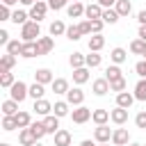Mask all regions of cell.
Here are the masks:
<instances>
[{"label":"cell","mask_w":146,"mask_h":146,"mask_svg":"<svg viewBox=\"0 0 146 146\" xmlns=\"http://www.w3.org/2000/svg\"><path fill=\"white\" fill-rule=\"evenodd\" d=\"M71 2H82V0H71Z\"/></svg>","instance_id":"e7e4bbea"},{"label":"cell","mask_w":146,"mask_h":146,"mask_svg":"<svg viewBox=\"0 0 146 146\" xmlns=\"http://www.w3.org/2000/svg\"><path fill=\"white\" fill-rule=\"evenodd\" d=\"M135 125L139 130H146V112H137L135 114Z\"/></svg>","instance_id":"c3c4849f"},{"label":"cell","mask_w":146,"mask_h":146,"mask_svg":"<svg viewBox=\"0 0 146 146\" xmlns=\"http://www.w3.org/2000/svg\"><path fill=\"white\" fill-rule=\"evenodd\" d=\"M125 59H128V50H125V48L116 46V48L110 50V62H112V64H119V66H121Z\"/></svg>","instance_id":"d6986e66"},{"label":"cell","mask_w":146,"mask_h":146,"mask_svg":"<svg viewBox=\"0 0 146 146\" xmlns=\"http://www.w3.org/2000/svg\"><path fill=\"white\" fill-rule=\"evenodd\" d=\"M21 50H23V39H11L7 46H5V52H11V55H21Z\"/></svg>","instance_id":"8d00e7d4"},{"label":"cell","mask_w":146,"mask_h":146,"mask_svg":"<svg viewBox=\"0 0 146 146\" xmlns=\"http://www.w3.org/2000/svg\"><path fill=\"white\" fill-rule=\"evenodd\" d=\"M43 94H46V84H41V82H32V84H30V98H32V100L43 98Z\"/></svg>","instance_id":"d590c367"},{"label":"cell","mask_w":146,"mask_h":146,"mask_svg":"<svg viewBox=\"0 0 146 146\" xmlns=\"http://www.w3.org/2000/svg\"><path fill=\"white\" fill-rule=\"evenodd\" d=\"M52 114L59 116V119L71 116V103H68L66 98H64V100H55V105H52Z\"/></svg>","instance_id":"4fadbf2b"},{"label":"cell","mask_w":146,"mask_h":146,"mask_svg":"<svg viewBox=\"0 0 146 146\" xmlns=\"http://www.w3.org/2000/svg\"><path fill=\"white\" fill-rule=\"evenodd\" d=\"M110 121H112L114 125H125V123H128V110L116 105L114 110H110Z\"/></svg>","instance_id":"9c48e42d"},{"label":"cell","mask_w":146,"mask_h":146,"mask_svg":"<svg viewBox=\"0 0 146 146\" xmlns=\"http://www.w3.org/2000/svg\"><path fill=\"white\" fill-rule=\"evenodd\" d=\"M137 23H139V25H146V9L137 11Z\"/></svg>","instance_id":"f5cc1de1"},{"label":"cell","mask_w":146,"mask_h":146,"mask_svg":"<svg viewBox=\"0 0 146 146\" xmlns=\"http://www.w3.org/2000/svg\"><path fill=\"white\" fill-rule=\"evenodd\" d=\"M18 105H21L18 100H14V98H7V100L2 103V107H0V110H2V114H7V116H14V114H18Z\"/></svg>","instance_id":"83f0119b"},{"label":"cell","mask_w":146,"mask_h":146,"mask_svg":"<svg viewBox=\"0 0 146 146\" xmlns=\"http://www.w3.org/2000/svg\"><path fill=\"white\" fill-rule=\"evenodd\" d=\"M135 100H137V98H135V94H132V91H119V94H116V105H119V107L130 110Z\"/></svg>","instance_id":"e0dca14e"},{"label":"cell","mask_w":146,"mask_h":146,"mask_svg":"<svg viewBox=\"0 0 146 146\" xmlns=\"http://www.w3.org/2000/svg\"><path fill=\"white\" fill-rule=\"evenodd\" d=\"M66 100L71 103V107H78V105H84V91H82V87H71L68 91H66Z\"/></svg>","instance_id":"5b68a950"},{"label":"cell","mask_w":146,"mask_h":146,"mask_svg":"<svg viewBox=\"0 0 146 146\" xmlns=\"http://www.w3.org/2000/svg\"><path fill=\"white\" fill-rule=\"evenodd\" d=\"M78 25H80V32H82V36H89V34H91V21H89V18L80 21Z\"/></svg>","instance_id":"681fc988"},{"label":"cell","mask_w":146,"mask_h":146,"mask_svg":"<svg viewBox=\"0 0 146 146\" xmlns=\"http://www.w3.org/2000/svg\"><path fill=\"white\" fill-rule=\"evenodd\" d=\"M41 36V25L36 21H27L25 25H21V39L23 41H36Z\"/></svg>","instance_id":"6da1fadb"},{"label":"cell","mask_w":146,"mask_h":146,"mask_svg":"<svg viewBox=\"0 0 146 146\" xmlns=\"http://www.w3.org/2000/svg\"><path fill=\"white\" fill-rule=\"evenodd\" d=\"M9 41H11V39H9V32L2 27V30H0V46H7Z\"/></svg>","instance_id":"816d5d0a"},{"label":"cell","mask_w":146,"mask_h":146,"mask_svg":"<svg viewBox=\"0 0 146 146\" xmlns=\"http://www.w3.org/2000/svg\"><path fill=\"white\" fill-rule=\"evenodd\" d=\"M11 14H14V9H11V7L0 5V21H2V23H5V21H11Z\"/></svg>","instance_id":"bcb514c9"},{"label":"cell","mask_w":146,"mask_h":146,"mask_svg":"<svg viewBox=\"0 0 146 146\" xmlns=\"http://www.w3.org/2000/svg\"><path fill=\"white\" fill-rule=\"evenodd\" d=\"M125 89H128V80L125 78H119V80H112L110 82V91H116L119 94V91H125Z\"/></svg>","instance_id":"ee69618b"},{"label":"cell","mask_w":146,"mask_h":146,"mask_svg":"<svg viewBox=\"0 0 146 146\" xmlns=\"http://www.w3.org/2000/svg\"><path fill=\"white\" fill-rule=\"evenodd\" d=\"M71 5V0H48V7L52 11H59V9H66Z\"/></svg>","instance_id":"f6af8a7d"},{"label":"cell","mask_w":146,"mask_h":146,"mask_svg":"<svg viewBox=\"0 0 146 146\" xmlns=\"http://www.w3.org/2000/svg\"><path fill=\"white\" fill-rule=\"evenodd\" d=\"M112 132H114V130H110L107 123L96 125V128H94V139H96L98 144H107V141H112Z\"/></svg>","instance_id":"8992f818"},{"label":"cell","mask_w":146,"mask_h":146,"mask_svg":"<svg viewBox=\"0 0 146 146\" xmlns=\"http://www.w3.org/2000/svg\"><path fill=\"white\" fill-rule=\"evenodd\" d=\"M34 114L36 116H48V114H52V103L50 100H46V98H39V100H34Z\"/></svg>","instance_id":"8fae6325"},{"label":"cell","mask_w":146,"mask_h":146,"mask_svg":"<svg viewBox=\"0 0 146 146\" xmlns=\"http://www.w3.org/2000/svg\"><path fill=\"white\" fill-rule=\"evenodd\" d=\"M135 73H137L139 78H146V59H139V62L135 64Z\"/></svg>","instance_id":"f907efd6"},{"label":"cell","mask_w":146,"mask_h":146,"mask_svg":"<svg viewBox=\"0 0 146 146\" xmlns=\"http://www.w3.org/2000/svg\"><path fill=\"white\" fill-rule=\"evenodd\" d=\"M9 98L23 103L25 98H30V84H25L23 80H16L11 87H9Z\"/></svg>","instance_id":"7a4b0ae2"},{"label":"cell","mask_w":146,"mask_h":146,"mask_svg":"<svg viewBox=\"0 0 146 146\" xmlns=\"http://www.w3.org/2000/svg\"><path fill=\"white\" fill-rule=\"evenodd\" d=\"M14 82H16V78H14L11 71H0V87L2 89H9Z\"/></svg>","instance_id":"f35d334b"},{"label":"cell","mask_w":146,"mask_h":146,"mask_svg":"<svg viewBox=\"0 0 146 146\" xmlns=\"http://www.w3.org/2000/svg\"><path fill=\"white\" fill-rule=\"evenodd\" d=\"M100 64H103V55L89 50V55H87V66H89V68H98Z\"/></svg>","instance_id":"60d3db41"},{"label":"cell","mask_w":146,"mask_h":146,"mask_svg":"<svg viewBox=\"0 0 146 146\" xmlns=\"http://www.w3.org/2000/svg\"><path fill=\"white\" fill-rule=\"evenodd\" d=\"M55 75L50 68H36L34 71V82H41V84H52Z\"/></svg>","instance_id":"ffe728a7"},{"label":"cell","mask_w":146,"mask_h":146,"mask_svg":"<svg viewBox=\"0 0 146 146\" xmlns=\"http://www.w3.org/2000/svg\"><path fill=\"white\" fill-rule=\"evenodd\" d=\"M34 2H36V0H21V5H23V7H32Z\"/></svg>","instance_id":"680465c9"},{"label":"cell","mask_w":146,"mask_h":146,"mask_svg":"<svg viewBox=\"0 0 146 146\" xmlns=\"http://www.w3.org/2000/svg\"><path fill=\"white\" fill-rule=\"evenodd\" d=\"M71 89V84H68V80L66 78H55L52 80V84H50V91H55L57 96H66V91Z\"/></svg>","instance_id":"2e32d148"},{"label":"cell","mask_w":146,"mask_h":146,"mask_svg":"<svg viewBox=\"0 0 146 146\" xmlns=\"http://www.w3.org/2000/svg\"><path fill=\"white\" fill-rule=\"evenodd\" d=\"M135 98L137 100H141V103H146V78H139L137 80V84H135Z\"/></svg>","instance_id":"836d02e7"},{"label":"cell","mask_w":146,"mask_h":146,"mask_svg":"<svg viewBox=\"0 0 146 146\" xmlns=\"http://www.w3.org/2000/svg\"><path fill=\"white\" fill-rule=\"evenodd\" d=\"M66 27H68V25H64V21L55 18V21L48 25V34H50V36H64V34H66Z\"/></svg>","instance_id":"44dd1931"},{"label":"cell","mask_w":146,"mask_h":146,"mask_svg":"<svg viewBox=\"0 0 146 146\" xmlns=\"http://www.w3.org/2000/svg\"><path fill=\"white\" fill-rule=\"evenodd\" d=\"M41 121H43V125H46V132H48V135H55V132L59 130V116L48 114V116H43Z\"/></svg>","instance_id":"603a6c76"},{"label":"cell","mask_w":146,"mask_h":146,"mask_svg":"<svg viewBox=\"0 0 146 146\" xmlns=\"http://www.w3.org/2000/svg\"><path fill=\"white\" fill-rule=\"evenodd\" d=\"M103 27H105L103 18H94L91 21V34H103Z\"/></svg>","instance_id":"7dc6e473"},{"label":"cell","mask_w":146,"mask_h":146,"mask_svg":"<svg viewBox=\"0 0 146 146\" xmlns=\"http://www.w3.org/2000/svg\"><path fill=\"white\" fill-rule=\"evenodd\" d=\"M84 7H87V5H82V2H71V5L66 7L68 18H84Z\"/></svg>","instance_id":"cb8c5ba5"},{"label":"cell","mask_w":146,"mask_h":146,"mask_svg":"<svg viewBox=\"0 0 146 146\" xmlns=\"http://www.w3.org/2000/svg\"><path fill=\"white\" fill-rule=\"evenodd\" d=\"M112 144L114 146H128L130 144V132H128V128H114V132H112Z\"/></svg>","instance_id":"52a82bcc"},{"label":"cell","mask_w":146,"mask_h":146,"mask_svg":"<svg viewBox=\"0 0 146 146\" xmlns=\"http://www.w3.org/2000/svg\"><path fill=\"white\" fill-rule=\"evenodd\" d=\"M0 146H9V144H7V141H2V144H0Z\"/></svg>","instance_id":"6125c7cd"},{"label":"cell","mask_w":146,"mask_h":146,"mask_svg":"<svg viewBox=\"0 0 146 146\" xmlns=\"http://www.w3.org/2000/svg\"><path fill=\"white\" fill-rule=\"evenodd\" d=\"M87 46H89L91 52H100V50L105 48V36H103V34H91L89 41H87Z\"/></svg>","instance_id":"7402d4cb"},{"label":"cell","mask_w":146,"mask_h":146,"mask_svg":"<svg viewBox=\"0 0 146 146\" xmlns=\"http://www.w3.org/2000/svg\"><path fill=\"white\" fill-rule=\"evenodd\" d=\"M91 121H94L96 125L107 123V121H110V110H94V112H91Z\"/></svg>","instance_id":"4dcf8cb0"},{"label":"cell","mask_w":146,"mask_h":146,"mask_svg":"<svg viewBox=\"0 0 146 146\" xmlns=\"http://www.w3.org/2000/svg\"><path fill=\"white\" fill-rule=\"evenodd\" d=\"M114 9L119 11L121 18H123V16H130V14H132V2H130V0H116Z\"/></svg>","instance_id":"d6a6232c"},{"label":"cell","mask_w":146,"mask_h":146,"mask_svg":"<svg viewBox=\"0 0 146 146\" xmlns=\"http://www.w3.org/2000/svg\"><path fill=\"white\" fill-rule=\"evenodd\" d=\"M91 112H94V110H89V107H84V105H78V107L71 110V121L78 123V125H82V123L91 121Z\"/></svg>","instance_id":"277c9868"},{"label":"cell","mask_w":146,"mask_h":146,"mask_svg":"<svg viewBox=\"0 0 146 146\" xmlns=\"http://www.w3.org/2000/svg\"><path fill=\"white\" fill-rule=\"evenodd\" d=\"M105 78L112 82V80H119V78H123V71H121V66L119 64H110L107 68H105Z\"/></svg>","instance_id":"e575fe53"},{"label":"cell","mask_w":146,"mask_h":146,"mask_svg":"<svg viewBox=\"0 0 146 146\" xmlns=\"http://www.w3.org/2000/svg\"><path fill=\"white\" fill-rule=\"evenodd\" d=\"M96 2H98L103 9H107V7H114V5H116V0H96Z\"/></svg>","instance_id":"db71d44e"},{"label":"cell","mask_w":146,"mask_h":146,"mask_svg":"<svg viewBox=\"0 0 146 146\" xmlns=\"http://www.w3.org/2000/svg\"><path fill=\"white\" fill-rule=\"evenodd\" d=\"M34 146H43V144H41V141H36V144H34Z\"/></svg>","instance_id":"be15d7a7"},{"label":"cell","mask_w":146,"mask_h":146,"mask_svg":"<svg viewBox=\"0 0 146 146\" xmlns=\"http://www.w3.org/2000/svg\"><path fill=\"white\" fill-rule=\"evenodd\" d=\"M68 41H78L80 36H82V32H80V25H68L66 27V34H64Z\"/></svg>","instance_id":"7bdbcfd3"},{"label":"cell","mask_w":146,"mask_h":146,"mask_svg":"<svg viewBox=\"0 0 146 146\" xmlns=\"http://www.w3.org/2000/svg\"><path fill=\"white\" fill-rule=\"evenodd\" d=\"M98 146H110V141H107V144H98Z\"/></svg>","instance_id":"94428289"},{"label":"cell","mask_w":146,"mask_h":146,"mask_svg":"<svg viewBox=\"0 0 146 146\" xmlns=\"http://www.w3.org/2000/svg\"><path fill=\"white\" fill-rule=\"evenodd\" d=\"M128 146H144V144H137V141H130Z\"/></svg>","instance_id":"91938a15"},{"label":"cell","mask_w":146,"mask_h":146,"mask_svg":"<svg viewBox=\"0 0 146 146\" xmlns=\"http://www.w3.org/2000/svg\"><path fill=\"white\" fill-rule=\"evenodd\" d=\"M16 128H18L16 116H7V114H2V130H5V132H14Z\"/></svg>","instance_id":"b9f144b4"},{"label":"cell","mask_w":146,"mask_h":146,"mask_svg":"<svg viewBox=\"0 0 146 146\" xmlns=\"http://www.w3.org/2000/svg\"><path fill=\"white\" fill-rule=\"evenodd\" d=\"M91 91H94V96H105L107 91H110V80L103 75V78H96L94 82H91Z\"/></svg>","instance_id":"30bf717a"},{"label":"cell","mask_w":146,"mask_h":146,"mask_svg":"<svg viewBox=\"0 0 146 146\" xmlns=\"http://www.w3.org/2000/svg\"><path fill=\"white\" fill-rule=\"evenodd\" d=\"M100 18H103L105 25H114V23H119L121 16H119V11H116L114 7H107V9H103V16H100Z\"/></svg>","instance_id":"484cf974"},{"label":"cell","mask_w":146,"mask_h":146,"mask_svg":"<svg viewBox=\"0 0 146 146\" xmlns=\"http://www.w3.org/2000/svg\"><path fill=\"white\" fill-rule=\"evenodd\" d=\"M48 0H36L27 11H30V21H36V23H41L43 18H46V14H48Z\"/></svg>","instance_id":"3957f363"},{"label":"cell","mask_w":146,"mask_h":146,"mask_svg":"<svg viewBox=\"0 0 146 146\" xmlns=\"http://www.w3.org/2000/svg\"><path fill=\"white\" fill-rule=\"evenodd\" d=\"M130 52H132V55H144V52H146V41L139 39V36L132 39V41H130Z\"/></svg>","instance_id":"74e56055"},{"label":"cell","mask_w":146,"mask_h":146,"mask_svg":"<svg viewBox=\"0 0 146 146\" xmlns=\"http://www.w3.org/2000/svg\"><path fill=\"white\" fill-rule=\"evenodd\" d=\"M30 128H32V132H34V137H36L39 141H41V139L48 135V132H46V125H43V121H32V123H30Z\"/></svg>","instance_id":"ab89813d"},{"label":"cell","mask_w":146,"mask_h":146,"mask_svg":"<svg viewBox=\"0 0 146 146\" xmlns=\"http://www.w3.org/2000/svg\"><path fill=\"white\" fill-rule=\"evenodd\" d=\"M2 5H7V7H14V5H21V0H2Z\"/></svg>","instance_id":"6f0895ef"},{"label":"cell","mask_w":146,"mask_h":146,"mask_svg":"<svg viewBox=\"0 0 146 146\" xmlns=\"http://www.w3.org/2000/svg\"><path fill=\"white\" fill-rule=\"evenodd\" d=\"M21 57H23V59H32V57H39V48H36V41H23V50H21Z\"/></svg>","instance_id":"ac0fdd59"},{"label":"cell","mask_w":146,"mask_h":146,"mask_svg":"<svg viewBox=\"0 0 146 146\" xmlns=\"http://www.w3.org/2000/svg\"><path fill=\"white\" fill-rule=\"evenodd\" d=\"M14 116H16L18 130H21V128H30V123H32V114H30V112H25V110H18V114H14Z\"/></svg>","instance_id":"1f68e13d"},{"label":"cell","mask_w":146,"mask_h":146,"mask_svg":"<svg viewBox=\"0 0 146 146\" xmlns=\"http://www.w3.org/2000/svg\"><path fill=\"white\" fill-rule=\"evenodd\" d=\"M30 21V11H25V9H14V14H11V23L14 25H25Z\"/></svg>","instance_id":"f1b7e54d"},{"label":"cell","mask_w":146,"mask_h":146,"mask_svg":"<svg viewBox=\"0 0 146 146\" xmlns=\"http://www.w3.org/2000/svg\"><path fill=\"white\" fill-rule=\"evenodd\" d=\"M39 139L34 137V132H32V128H21L18 130V144L21 146H34Z\"/></svg>","instance_id":"7c38bea8"},{"label":"cell","mask_w":146,"mask_h":146,"mask_svg":"<svg viewBox=\"0 0 146 146\" xmlns=\"http://www.w3.org/2000/svg\"><path fill=\"white\" fill-rule=\"evenodd\" d=\"M36 48H39V57L50 55L52 48H55V39H52L50 34H48V36H39V39H36Z\"/></svg>","instance_id":"ba28073f"},{"label":"cell","mask_w":146,"mask_h":146,"mask_svg":"<svg viewBox=\"0 0 146 146\" xmlns=\"http://www.w3.org/2000/svg\"><path fill=\"white\" fill-rule=\"evenodd\" d=\"M100 16H103V7H100L98 2H89V5L84 7V18L94 21V18H100Z\"/></svg>","instance_id":"d4e9b609"},{"label":"cell","mask_w":146,"mask_h":146,"mask_svg":"<svg viewBox=\"0 0 146 146\" xmlns=\"http://www.w3.org/2000/svg\"><path fill=\"white\" fill-rule=\"evenodd\" d=\"M68 64H71V68L87 66V55H82V52H71V55H68Z\"/></svg>","instance_id":"f546056e"},{"label":"cell","mask_w":146,"mask_h":146,"mask_svg":"<svg viewBox=\"0 0 146 146\" xmlns=\"http://www.w3.org/2000/svg\"><path fill=\"white\" fill-rule=\"evenodd\" d=\"M141 57H144V59H146V52H144V55H141Z\"/></svg>","instance_id":"03108f58"},{"label":"cell","mask_w":146,"mask_h":146,"mask_svg":"<svg viewBox=\"0 0 146 146\" xmlns=\"http://www.w3.org/2000/svg\"><path fill=\"white\" fill-rule=\"evenodd\" d=\"M52 139H55V146H71V141H73V135H71L66 128H59V130L52 135Z\"/></svg>","instance_id":"5bb4252c"},{"label":"cell","mask_w":146,"mask_h":146,"mask_svg":"<svg viewBox=\"0 0 146 146\" xmlns=\"http://www.w3.org/2000/svg\"><path fill=\"white\" fill-rule=\"evenodd\" d=\"M144 146H146V144H144Z\"/></svg>","instance_id":"003e7915"},{"label":"cell","mask_w":146,"mask_h":146,"mask_svg":"<svg viewBox=\"0 0 146 146\" xmlns=\"http://www.w3.org/2000/svg\"><path fill=\"white\" fill-rule=\"evenodd\" d=\"M78 146H98V141H96V139H82Z\"/></svg>","instance_id":"11a10c76"},{"label":"cell","mask_w":146,"mask_h":146,"mask_svg":"<svg viewBox=\"0 0 146 146\" xmlns=\"http://www.w3.org/2000/svg\"><path fill=\"white\" fill-rule=\"evenodd\" d=\"M91 75H89V66H80V68H73V82L78 87H82L84 82H89Z\"/></svg>","instance_id":"9a60e30c"},{"label":"cell","mask_w":146,"mask_h":146,"mask_svg":"<svg viewBox=\"0 0 146 146\" xmlns=\"http://www.w3.org/2000/svg\"><path fill=\"white\" fill-rule=\"evenodd\" d=\"M16 55H11V52H5L2 57H0V71H11L14 66H16Z\"/></svg>","instance_id":"4316f807"},{"label":"cell","mask_w":146,"mask_h":146,"mask_svg":"<svg viewBox=\"0 0 146 146\" xmlns=\"http://www.w3.org/2000/svg\"><path fill=\"white\" fill-rule=\"evenodd\" d=\"M137 36L146 41V25H139V30H137Z\"/></svg>","instance_id":"9f6ffc18"}]
</instances>
